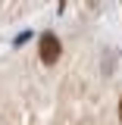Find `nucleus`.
Masks as SVG:
<instances>
[{"label": "nucleus", "mask_w": 122, "mask_h": 125, "mask_svg": "<svg viewBox=\"0 0 122 125\" xmlns=\"http://www.w3.org/2000/svg\"><path fill=\"white\" fill-rule=\"evenodd\" d=\"M41 60H44L47 66L60 60V38H56V34H50V31L41 34Z\"/></svg>", "instance_id": "obj_1"}, {"label": "nucleus", "mask_w": 122, "mask_h": 125, "mask_svg": "<svg viewBox=\"0 0 122 125\" xmlns=\"http://www.w3.org/2000/svg\"><path fill=\"white\" fill-rule=\"evenodd\" d=\"M119 119H122V100H119Z\"/></svg>", "instance_id": "obj_2"}]
</instances>
